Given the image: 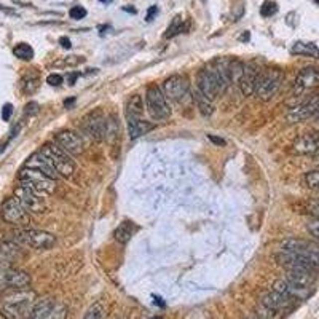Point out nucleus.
<instances>
[{"instance_id": "f257e3e1", "label": "nucleus", "mask_w": 319, "mask_h": 319, "mask_svg": "<svg viewBox=\"0 0 319 319\" xmlns=\"http://www.w3.org/2000/svg\"><path fill=\"white\" fill-rule=\"evenodd\" d=\"M35 292L29 289H11L0 300V311L5 319H26L35 305Z\"/></svg>"}, {"instance_id": "f03ea898", "label": "nucleus", "mask_w": 319, "mask_h": 319, "mask_svg": "<svg viewBox=\"0 0 319 319\" xmlns=\"http://www.w3.org/2000/svg\"><path fill=\"white\" fill-rule=\"evenodd\" d=\"M228 88V82L215 71L213 66L201 69L197 79V90L208 99L214 101L217 96L223 95Z\"/></svg>"}, {"instance_id": "7ed1b4c3", "label": "nucleus", "mask_w": 319, "mask_h": 319, "mask_svg": "<svg viewBox=\"0 0 319 319\" xmlns=\"http://www.w3.org/2000/svg\"><path fill=\"white\" fill-rule=\"evenodd\" d=\"M40 152L50 160V163L53 165V168L56 169L59 177H72L74 176L75 169H77L75 161L72 160L71 155H69L64 149H61L56 142L43 144Z\"/></svg>"}, {"instance_id": "20e7f679", "label": "nucleus", "mask_w": 319, "mask_h": 319, "mask_svg": "<svg viewBox=\"0 0 319 319\" xmlns=\"http://www.w3.org/2000/svg\"><path fill=\"white\" fill-rule=\"evenodd\" d=\"M19 185L26 187V189L35 192L42 197L51 195L56 190V181L54 179L30 168H22L19 171Z\"/></svg>"}, {"instance_id": "39448f33", "label": "nucleus", "mask_w": 319, "mask_h": 319, "mask_svg": "<svg viewBox=\"0 0 319 319\" xmlns=\"http://www.w3.org/2000/svg\"><path fill=\"white\" fill-rule=\"evenodd\" d=\"M13 239L22 246H29L38 251H46L56 244V236L48 231L35 228H18L13 233Z\"/></svg>"}, {"instance_id": "423d86ee", "label": "nucleus", "mask_w": 319, "mask_h": 319, "mask_svg": "<svg viewBox=\"0 0 319 319\" xmlns=\"http://www.w3.org/2000/svg\"><path fill=\"white\" fill-rule=\"evenodd\" d=\"M145 107L149 110L153 120L163 121L171 116V107L168 104V99L161 88L157 85H149L145 90Z\"/></svg>"}, {"instance_id": "0eeeda50", "label": "nucleus", "mask_w": 319, "mask_h": 319, "mask_svg": "<svg viewBox=\"0 0 319 319\" xmlns=\"http://www.w3.org/2000/svg\"><path fill=\"white\" fill-rule=\"evenodd\" d=\"M283 72L279 69H268V71L260 72L257 85H255V91L254 95L257 96V99L267 103L271 98L276 95V91L281 87L283 82Z\"/></svg>"}, {"instance_id": "6e6552de", "label": "nucleus", "mask_w": 319, "mask_h": 319, "mask_svg": "<svg viewBox=\"0 0 319 319\" xmlns=\"http://www.w3.org/2000/svg\"><path fill=\"white\" fill-rule=\"evenodd\" d=\"M80 126L85 136H88L91 141L101 142L106 137L107 131V116L101 108H95V110L88 112L83 116L80 121Z\"/></svg>"}, {"instance_id": "1a4fd4ad", "label": "nucleus", "mask_w": 319, "mask_h": 319, "mask_svg": "<svg viewBox=\"0 0 319 319\" xmlns=\"http://www.w3.org/2000/svg\"><path fill=\"white\" fill-rule=\"evenodd\" d=\"M0 215H2V219L6 223L14 225V227H19V228H26L30 223L29 213L26 211V208L19 203V200L16 197L6 198L3 201V205L0 206Z\"/></svg>"}, {"instance_id": "9d476101", "label": "nucleus", "mask_w": 319, "mask_h": 319, "mask_svg": "<svg viewBox=\"0 0 319 319\" xmlns=\"http://www.w3.org/2000/svg\"><path fill=\"white\" fill-rule=\"evenodd\" d=\"M163 93H165L166 99L173 101V103H182L190 95V83L185 75H171L163 82L161 87Z\"/></svg>"}, {"instance_id": "9b49d317", "label": "nucleus", "mask_w": 319, "mask_h": 319, "mask_svg": "<svg viewBox=\"0 0 319 319\" xmlns=\"http://www.w3.org/2000/svg\"><path fill=\"white\" fill-rule=\"evenodd\" d=\"M281 249L302 255V257H305L315 268H319V244L310 243V241H305V239L292 238V239H286Z\"/></svg>"}, {"instance_id": "f8f14e48", "label": "nucleus", "mask_w": 319, "mask_h": 319, "mask_svg": "<svg viewBox=\"0 0 319 319\" xmlns=\"http://www.w3.org/2000/svg\"><path fill=\"white\" fill-rule=\"evenodd\" d=\"M30 284V275L26 271L11 268L10 265L0 270V287L2 289H27Z\"/></svg>"}, {"instance_id": "ddd939ff", "label": "nucleus", "mask_w": 319, "mask_h": 319, "mask_svg": "<svg viewBox=\"0 0 319 319\" xmlns=\"http://www.w3.org/2000/svg\"><path fill=\"white\" fill-rule=\"evenodd\" d=\"M313 116H319V95L311 96L305 103L291 108L286 115V120L289 123H300Z\"/></svg>"}, {"instance_id": "4468645a", "label": "nucleus", "mask_w": 319, "mask_h": 319, "mask_svg": "<svg viewBox=\"0 0 319 319\" xmlns=\"http://www.w3.org/2000/svg\"><path fill=\"white\" fill-rule=\"evenodd\" d=\"M319 88V69L305 67L299 72L297 79L294 82L292 93L294 96H303L308 91Z\"/></svg>"}, {"instance_id": "2eb2a0df", "label": "nucleus", "mask_w": 319, "mask_h": 319, "mask_svg": "<svg viewBox=\"0 0 319 319\" xmlns=\"http://www.w3.org/2000/svg\"><path fill=\"white\" fill-rule=\"evenodd\" d=\"M14 197L19 200V203L26 208L27 213H34V214H42L46 211V203L42 195L26 189V187L19 185L16 190H14Z\"/></svg>"}, {"instance_id": "dca6fc26", "label": "nucleus", "mask_w": 319, "mask_h": 319, "mask_svg": "<svg viewBox=\"0 0 319 319\" xmlns=\"http://www.w3.org/2000/svg\"><path fill=\"white\" fill-rule=\"evenodd\" d=\"M54 142H56L61 149H64L69 155H80L83 153V141L82 136L77 134L75 131L64 129L54 134Z\"/></svg>"}, {"instance_id": "f3484780", "label": "nucleus", "mask_w": 319, "mask_h": 319, "mask_svg": "<svg viewBox=\"0 0 319 319\" xmlns=\"http://www.w3.org/2000/svg\"><path fill=\"white\" fill-rule=\"evenodd\" d=\"M276 262L286 270H315V267L305 257H302V255L295 252L286 251V249H281V252L276 254Z\"/></svg>"}, {"instance_id": "a211bd4d", "label": "nucleus", "mask_w": 319, "mask_h": 319, "mask_svg": "<svg viewBox=\"0 0 319 319\" xmlns=\"http://www.w3.org/2000/svg\"><path fill=\"white\" fill-rule=\"evenodd\" d=\"M292 150L297 155H315L319 150V133L302 134L295 139Z\"/></svg>"}, {"instance_id": "6ab92c4d", "label": "nucleus", "mask_w": 319, "mask_h": 319, "mask_svg": "<svg viewBox=\"0 0 319 319\" xmlns=\"http://www.w3.org/2000/svg\"><path fill=\"white\" fill-rule=\"evenodd\" d=\"M259 75H260V71H259V67L255 64H246L244 66L243 77H241V80L238 83V87H239L241 93H243L244 96H252L254 95Z\"/></svg>"}, {"instance_id": "aec40b11", "label": "nucleus", "mask_w": 319, "mask_h": 319, "mask_svg": "<svg viewBox=\"0 0 319 319\" xmlns=\"http://www.w3.org/2000/svg\"><path fill=\"white\" fill-rule=\"evenodd\" d=\"M284 279L292 286L299 287V289H307V291H311L315 283L313 270H287V275Z\"/></svg>"}, {"instance_id": "412c9836", "label": "nucleus", "mask_w": 319, "mask_h": 319, "mask_svg": "<svg viewBox=\"0 0 319 319\" xmlns=\"http://www.w3.org/2000/svg\"><path fill=\"white\" fill-rule=\"evenodd\" d=\"M24 168H30V169L40 171V173H43V174H46L48 177L54 179V181H56V179L59 177V174L56 173V169L53 168V165L50 163V160L46 158L42 152H37V153H34V155H30V157L27 158V161H26Z\"/></svg>"}, {"instance_id": "4be33fe9", "label": "nucleus", "mask_w": 319, "mask_h": 319, "mask_svg": "<svg viewBox=\"0 0 319 319\" xmlns=\"http://www.w3.org/2000/svg\"><path fill=\"white\" fill-rule=\"evenodd\" d=\"M262 305H265L267 308L270 310H275L278 313H284L286 310H289L292 307V303L289 299H286L284 295H281L276 291H270V292H265L262 295V300H260Z\"/></svg>"}, {"instance_id": "5701e85b", "label": "nucleus", "mask_w": 319, "mask_h": 319, "mask_svg": "<svg viewBox=\"0 0 319 319\" xmlns=\"http://www.w3.org/2000/svg\"><path fill=\"white\" fill-rule=\"evenodd\" d=\"M53 308H54V300L50 297H45L42 300L35 302V305L32 307L26 319H46L48 316H51Z\"/></svg>"}, {"instance_id": "b1692460", "label": "nucleus", "mask_w": 319, "mask_h": 319, "mask_svg": "<svg viewBox=\"0 0 319 319\" xmlns=\"http://www.w3.org/2000/svg\"><path fill=\"white\" fill-rule=\"evenodd\" d=\"M137 231H139L137 223H134L133 220H123L118 227H116L113 238H115V241H118L120 244H126Z\"/></svg>"}, {"instance_id": "393cba45", "label": "nucleus", "mask_w": 319, "mask_h": 319, "mask_svg": "<svg viewBox=\"0 0 319 319\" xmlns=\"http://www.w3.org/2000/svg\"><path fill=\"white\" fill-rule=\"evenodd\" d=\"M155 128V124L147 121L144 118H134V120H128V134H129V139H137L141 137L147 133H150V131Z\"/></svg>"}, {"instance_id": "a878e982", "label": "nucleus", "mask_w": 319, "mask_h": 319, "mask_svg": "<svg viewBox=\"0 0 319 319\" xmlns=\"http://www.w3.org/2000/svg\"><path fill=\"white\" fill-rule=\"evenodd\" d=\"M144 113V101L139 95H133L126 101V118L134 120V118H142Z\"/></svg>"}, {"instance_id": "bb28decb", "label": "nucleus", "mask_w": 319, "mask_h": 319, "mask_svg": "<svg viewBox=\"0 0 319 319\" xmlns=\"http://www.w3.org/2000/svg\"><path fill=\"white\" fill-rule=\"evenodd\" d=\"M13 238L11 239H2L0 241V255L3 259H16L21 255V247L18 246Z\"/></svg>"}, {"instance_id": "cd10ccee", "label": "nucleus", "mask_w": 319, "mask_h": 319, "mask_svg": "<svg viewBox=\"0 0 319 319\" xmlns=\"http://www.w3.org/2000/svg\"><path fill=\"white\" fill-rule=\"evenodd\" d=\"M292 54H303V56H310V58H316L319 59V50L315 43L311 42H295L291 48Z\"/></svg>"}, {"instance_id": "c85d7f7f", "label": "nucleus", "mask_w": 319, "mask_h": 319, "mask_svg": "<svg viewBox=\"0 0 319 319\" xmlns=\"http://www.w3.org/2000/svg\"><path fill=\"white\" fill-rule=\"evenodd\" d=\"M193 99H195V104L198 107L200 113L203 116H211L214 113V104L211 99H208L205 95H201V93L197 90L195 95H193Z\"/></svg>"}, {"instance_id": "c756f323", "label": "nucleus", "mask_w": 319, "mask_h": 319, "mask_svg": "<svg viewBox=\"0 0 319 319\" xmlns=\"http://www.w3.org/2000/svg\"><path fill=\"white\" fill-rule=\"evenodd\" d=\"M244 62H241L238 59H230L228 64V77H230V83H239L241 77H243L244 72Z\"/></svg>"}, {"instance_id": "7c9ffc66", "label": "nucleus", "mask_w": 319, "mask_h": 319, "mask_svg": "<svg viewBox=\"0 0 319 319\" xmlns=\"http://www.w3.org/2000/svg\"><path fill=\"white\" fill-rule=\"evenodd\" d=\"M184 30H185V26H184V18H182V14H176V16L173 18V21H171V24H169L168 29H166L165 38H173V37L179 35L181 32H184Z\"/></svg>"}, {"instance_id": "2f4dec72", "label": "nucleus", "mask_w": 319, "mask_h": 319, "mask_svg": "<svg viewBox=\"0 0 319 319\" xmlns=\"http://www.w3.org/2000/svg\"><path fill=\"white\" fill-rule=\"evenodd\" d=\"M13 54L22 61H30L34 58V50H32V46L27 43H18L13 48Z\"/></svg>"}, {"instance_id": "473e14b6", "label": "nucleus", "mask_w": 319, "mask_h": 319, "mask_svg": "<svg viewBox=\"0 0 319 319\" xmlns=\"http://www.w3.org/2000/svg\"><path fill=\"white\" fill-rule=\"evenodd\" d=\"M300 213L310 214L313 217H319V198H311L300 203Z\"/></svg>"}, {"instance_id": "72a5a7b5", "label": "nucleus", "mask_w": 319, "mask_h": 319, "mask_svg": "<svg viewBox=\"0 0 319 319\" xmlns=\"http://www.w3.org/2000/svg\"><path fill=\"white\" fill-rule=\"evenodd\" d=\"M303 182L311 190H319V168L308 171V173L303 176Z\"/></svg>"}, {"instance_id": "f704fd0d", "label": "nucleus", "mask_w": 319, "mask_h": 319, "mask_svg": "<svg viewBox=\"0 0 319 319\" xmlns=\"http://www.w3.org/2000/svg\"><path fill=\"white\" fill-rule=\"evenodd\" d=\"M255 316H257L259 319H283V313H278V311H275V310H270L265 305H262V303L257 308V315Z\"/></svg>"}, {"instance_id": "c9c22d12", "label": "nucleus", "mask_w": 319, "mask_h": 319, "mask_svg": "<svg viewBox=\"0 0 319 319\" xmlns=\"http://www.w3.org/2000/svg\"><path fill=\"white\" fill-rule=\"evenodd\" d=\"M104 315H106V308L103 303H95V305L87 311L83 319H103Z\"/></svg>"}, {"instance_id": "e433bc0d", "label": "nucleus", "mask_w": 319, "mask_h": 319, "mask_svg": "<svg viewBox=\"0 0 319 319\" xmlns=\"http://www.w3.org/2000/svg\"><path fill=\"white\" fill-rule=\"evenodd\" d=\"M38 87H40V80H38L37 77H27V79L22 82V91H24L26 95H34L38 90Z\"/></svg>"}, {"instance_id": "4c0bfd02", "label": "nucleus", "mask_w": 319, "mask_h": 319, "mask_svg": "<svg viewBox=\"0 0 319 319\" xmlns=\"http://www.w3.org/2000/svg\"><path fill=\"white\" fill-rule=\"evenodd\" d=\"M276 11H278V3L275 2V0H265V2H263L262 6H260V14L263 18L273 16Z\"/></svg>"}, {"instance_id": "58836bf2", "label": "nucleus", "mask_w": 319, "mask_h": 319, "mask_svg": "<svg viewBox=\"0 0 319 319\" xmlns=\"http://www.w3.org/2000/svg\"><path fill=\"white\" fill-rule=\"evenodd\" d=\"M307 230L310 231V235L319 239V217H315L307 223Z\"/></svg>"}, {"instance_id": "ea45409f", "label": "nucleus", "mask_w": 319, "mask_h": 319, "mask_svg": "<svg viewBox=\"0 0 319 319\" xmlns=\"http://www.w3.org/2000/svg\"><path fill=\"white\" fill-rule=\"evenodd\" d=\"M69 16L72 19H83L87 16V10H85L83 6H72L71 11H69Z\"/></svg>"}, {"instance_id": "a19ab883", "label": "nucleus", "mask_w": 319, "mask_h": 319, "mask_svg": "<svg viewBox=\"0 0 319 319\" xmlns=\"http://www.w3.org/2000/svg\"><path fill=\"white\" fill-rule=\"evenodd\" d=\"M62 75L59 74H50L48 77H46V83L51 85V87H59V85L62 83Z\"/></svg>"}, {"instance_id": "79ce46f5", "label": "nucleus", "mask_w": 319, "mask_h": 319, "mask_svg": "<svg viewBox=\"0 0 319 319\" xmlns=\"http://www.w3.org/2000/svg\"><path fill=\"white\" fill-rule=\"evenodd\" d=\"M11 115H13V106L6 103L2 107V118H3V121H8L11 118Z\"/></svg>"}, {"instance_id": "37998d69", "label": "nucleus", "mask_w": 319, "mask_h": 319, "mask_svg": "<svg viewBox=\"0 0 319 319\" xmlns=\"http://www.w3.org/2000/svg\"><path fill=\"white\" fill-rule=\"evenodd\" d=\"M38 108H40V106H38L37 103H29L27 106H26V115H29V116H32V115H37L38 113Z\"/></svg>"}, {"instance_id": "c03bdc74", "label": "nucleus", "mask_w": 319, "mask_h": 319, "mask_svg": "<svg viewBox=\"0 0 319 319\" xmlns=\"http://www.w3.org/2000/svg\"><path fill=\"white\" fill-rule=\"evenodd\" d=\"M157 13H158V6H157V5H152L150 8H149V11H147L145 21H147V22L153 21V16H155V14H157Z\"/></svg>"}, {"instance_id": "a18cd8bd", "label": "nucleus", "mask_w": 319, "mask_h": 319, "mask_svg": "<svg viewBox=\"0 0 319 319\" xmlns=\"http://www.w3.org/2000/svg\"><path fill=\"white\" fill-rule=\"evenodd\" d=\"M208 139H209V141H211V142H214L215 145H225V144H227V142H225V139L217 137V136H214V134H209V136H208Z\"/></svg>"}, {"instance_id": "49530a36", "label": "nucleus", "mask_w": 319, "mask_h": 319, "mask_svg": "<svg viewBox=\"0 0 319 319\" xmlns=\"http://www.w3.org/2000/svg\"><path fill=\"white\" fill-rule=\"evenodd\" d=\"M79 77H80V72H72V74H67V83L72 87V85H75V80L79 79Z\"/></svg>"}, {"instance_id": "de8ad7c7", "label": "nucleus", "mask_w": 319, "mask_h": 319, "mask_svg": "<svg viewBox=\"0 0 319 319\" xmlns=\"http://www.w3.org/2000/svg\"><path fill=\"white\" fill-rule=\"evenodd\" d=\"M59 43H61L62 48H67V50L72 46V45H71V40H69L67 37H61V38H59Z\"/></svg>"}, {"instance_id": "09e8293b", "label": "nucleus", "mask_w": 319, "mask_h": 319, "mask_svg": "<svg viewBox=\"0 0 319 319\" xmlns=\"http://www.w3.org/2000/svg\"><path fill=\"white\" fill-rule=\"evenodd\" d=\"M74 103H75V99H74V98H71V99H66V101H64V106H66L67 108H71V107L74 106Z\"/></svg>"}, {"instance_id": "8fccbe9b", "label": "nucleus", "mask_w": 319, "mask_h": 319, "mask_svg": "<svg viewBox=\"0 0 319 319\" xmlns=\"http://www.w3.org/2000/svg\"><path fill=\"white\" fill-rule=\"evenodd\" d=\"M123 10L124 11H131V13H136V8H131L129 5H126V6H123Z\"/></svg>"}, {"instance_id": "3c124183", "label": "nucleus", "mask_w": 319, "mask_h": 319, "mask_svg": "<svg viewBox=\"0 0 319 319\" xmlns=\"http://www.w3.org/2000/svg\"><path fill=\"white\" fill-rule=\"evenodd\" d=\"M241 40H243V42H244V40H249V32H246V34L241 35Z\"/></svg>"}, {"instance_id": "603ef678", "label": "nucleus", "mask_w": 319, "mask_h": 319, "mask_svg": "<svg viewBox=\"0 0 319 319\" xmlns=\"http://www.w3.org/2000/svg\"><path fill=\"white\" fill-rule=\"evenodd\" d=\"M315 124H316V128L319 129V116H318V118H316V121H315Z\"/></svg>"}, {"instance_id": "864d4df0", "label": "nucleus", "mask_w": 319, "mask_h": 319, "mask_svg": "<svg viewBox=\"0 0 319 319\" xmlns=\"http://www.w3.org/2000/svg\"><path fill=\"white\" fill-rule=\"evenodd\" d=\"M244 319H259L257 316H247V318H244Z\"/></svg>"}, {"instance_id": "5fc2aeb1", "label": "nucleus", "mask_w": 319, "mask_h": 319, "mask_svg": "<svg viewBox=\"0 0 319 319\" xmlns=\"http://www.w3.org/2000/svg\"><path fill=\"white\" fill-rule=\"evenodd\" d=\"M99 2H106V3H110L112 0H99Z\"/></svg>"}, {"instance_id": "6e6d98bb", "label": "nucleus", "mask_w": 319, "mask_h": 319, "mask_svg": "<svg viewBox=\"0 0 319 319\" xmlns=\"http://www.w3.org/2000/svg\"><path fill=\"white\" fill-rule=\"evenodd\" d=\"M0 10H5V8H3V6H0ZM6 11H8V13H13L11 10H6Z\"/></svg>"}, {"instance_id": "4d7b16f0", "label": "nucleus", "mask_w": 319, "mask_h": 319, "mask_svg": "<svg viewBox=\"0 0 319 319\" xmlns=\"http://www.w3.org/2000/svg\"><path fill=\"white\" fill-rule=\"evenodd\" d=\"M315 2H316V3H318V5H319V0H315Z\"/></svg>"}, {"instance_id": "13d9d810", "label": "nucleus", "mask_w": 319, "mask_h": 319, "mask_svg": "<svg viewBox=\"0 0 319 319\" xmlns=\"http://www.w3.org/2000/svg\"><path fill=\"white\" fill-rule=\"evenodd\" d=\"M153 319H161V318H153Z\"/></svg>"}]
</instances>
